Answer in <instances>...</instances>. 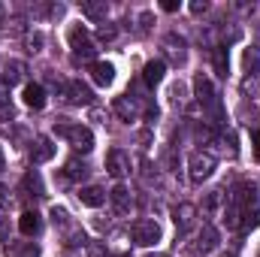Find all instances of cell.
I'll use <instances>...</instances> for the list:
<instances>
[{"label":"cell","instance_id":"obj_1","mask_svg":"<svg viewBox=\"0 0 260 257\" xmlns=\"http://www.w3.org/2000/svg\"><path fill=\"white\" fill-rule=\"evenodd\" d=\"M55 133L67 139L76 151H82V154H88L91 148H94V133L91 127H85V124H70V121H55Z\"/></svg>","mask_w":260,"mask_h":257},{"label":"cell","instance_id":"obj_2","mask_svg":"<svg viewBox=\"0 0 260 257\" xmlns=\"http://www.w3.org/2000/svg\"><path fill=\"white\" fill-rule=\"evenodd\" d=\"M67 43H70V49H73L76 58H94V55H97V46H94L91 34H88L82 24H73V27H70Z\"/></svg>","mask_w":260,"mask_h":257},{"label":"cell","instance_id":"obj_3","mask_svg":"<svg viewBox=\"0 0 260 257\" xmlns=\"http://www.w3.org/2000/svg\"><path fill=\"white\" fill-rule=\"evenodd\" d=\"M130 233H133V242H136V245L148 248V245H154V242L160 239V224H157L154 218H139V221L130 227Z\"/></svg>","mask_w":260,"mask_h":257},{"label":"cell","instance_id":"obj_4","mask_svg":"<svg viewBox=\"0 0 260 257\" xmlns=\"http://www.w3.org/2000/svg\"><path fill=\"white\" fill-rule=\"evenodd\" d=\"M188 167H191V182H206L215 173V157L209 151H194Z\"/></svg>","mask_w":260,"mask_h":257},{"label":"cell","instance_id":"obj_5","mask_svg":"<svg viewBox=\"0 0 260 257\" xmlns=\"http://www.w3.org/2000/svg\"><path fill=\"white\" fill-rule=\"evenodd\" d=\"M55 142L49 139V136H34V142H30V148H27V154H30V164L37 167V164H49L52 157H55Z\"/></svg>","mask_w":260,"mask_h":257},{"label":"cell","instance_id":"obj_6","mask_svg":"<svg viewBox=\"0 0 260 257\" xmlns=\"http://www.w3.org/2000/svg\"><path fill=\"white\" fill-rule=\"evenodd\" d=\"M64 97L73 103V106H91V103H94L91 88H88V85H82L79 79H73V82H67V85H64Z\"/></svg>","mask_w":260,"mask_h":257},{"label":"cell","instance_id":"obj_7","mask_svg":"<svg viewBox=\"0 0 260 257\" xmlns=\"http://www.w3.org/2000/svg\"><path fill=\"white\" fill-rule=\"evenodd\" d=\"M164 49H167V55H170V61L176 67H182L188 61V43L179 37V34H167L164 37Z\"/></svg>","mask_w":260,"mask_h":257},{"label":"cell","instance_id":"obj_8","mask_svg":"<svg viewBox=\"0 0 260 257\" xmlns=\"http://www.w3.org/2000/svg\"><path fill=\"white\" fill-rule=\"evenodd\" d=\"M194 94H197V100H200L203 106H218V94H215L212 79H209L206 73H197L194 76Z\"/></svg>","mask_w":260,"mask_h":257},{"label":"cell","instance_id":"obj_9","mask_svg":"<svg viewBox=\"0 0 260 257\" xmlns=\"http://www.w3.org/2000/svg\"><path fill=\"white\" fill-rule=\"evenodd\" d=\"M106 173L115 176V179H124V176L130 173V157L121 151V148H112V151L106 154Z\"/></svg>","mask_w":260,"mask_h":257},{"label":"cell","instance_id":"obj_10","mask_svg":"<svg viewBox=\"0 0 260 257\" xmlns=\"http://www.w3.org/2000/svg\"><path fill=\"white\" fill-rule=\"evenodd\" d=\"M173 221H176L179 233H188L197 221V206L194 203H179V206L173 209Z\"/></svg>","mask_w":260,"mask_h":257},{"label":"cell","instance_id":"obj_11","mask_svg":"<svg viewBox=\"0 0 260 257\" xmlns=\"http://www.w3.org/2000/svg\"><path fill=\"white\" fill-rule=\"evenodd\" d=\"M91 79H94V85L106 88V85L115 82V67L109 61H91Z\"/></svg>","mask_w":260,"mask_h":257},{"label":"cell","instance_id":"obj_12","mask_svg":"<svg viewBox=\"0 0 260 257\" xmlns=\"http://www.w3.org/2000/svg\"><path fill=\"white\" fill-rule=\"evenodd\" d=\"M76 197L82 200V206L97 209V206H103V203H106V197H109V194L103 191L100 185H85V188H79V194H76Z\"/></svg>","mask_w":260,"mask_h":257},{"label":"cell","instance_id":"obj_13","mask_svg":"<svg viewBox=\"0 0 260 257\" xmlns=\"http://www.w3.org/2000/svg\"><path fill=\"white\" fill-rule=\"evenodd\" d=\"M254 200H257V185H254V182H242V185L233 191V197H230V203H236L239 209H251Z\"/></svg>","mask_w":260,"mask_h":257},{"label":"cell","instance_id":"obj_14","mask_svg":"<svg viewBox=\"0 0 260 257\" xmlns=\"http://www.w3.org/2000/svg\"><path fill=\"white\" fill-rule=\"evenodd\" d=\"M109 200H112V206H115L118 215H127L130 206H133V194H130L127 185H115V188L109 191Z\"/></svg>","mask_w":260,"mask_h":257},{"label":"cell","instance_id":"obj_15","mask_svg":"<svg viewBox=\"0 0 260 257\" xmlns=\"http://www.w3.org/2000/svg\"><path fill=\"white\" fill-rule=\"evenodd\" d=\"M21 97H24V103H27L30 109H43V106H46V88H43L40 82H27L24 91H21Z\"/></svg>","mask_w":260,"mask_h":257},{"label":"cell","instance_id":"obj_16","mask_svg":"<svg viewBox=\"0 0 260 257\" xmlns=\"http://www.w3.org/2000/svg\"><path fill=\"white\" fill-rule=\"evenodd\" d=\"M106 12H109V6H106V0H85L82 3V15L85 18H91V21H97V24H103L106 21Z\"/></svg>","mask_w":260,"mask_h":257},{"label":"cell","instance_id":"obj_17","mask_svg":"<svg viewBox=\"0 0 260 257\" xmlns=\"http://www.w3.org/2000/svg\"><path fill=\"white\" fill-rule=\"evenodd\" d=\"M18 230H21L24 236H40V230H43V218H40L37 212H21V218H18Z\"/></svg>","mask_w":260,"mask_h":257},{"label":"cell","instance_id":"obj_18","mask_svg":"<svg viewBox=\"0 0 260 257\" xmlns=\"http://www.w3.org/2000/svg\"><path fill=\"white\" fill-rule=\"evenodd\" d=\"M164 73H167V64H164V61H148L145 70H142V82H145L148 88H154V85L164 82Z\"/></svg>","mask_w":260,"mask_h":257},{"label":"cell","instance_id":"obj_19","mask_svg":"<svg viewBox=\"0 0 260 257\" xmlns=\"http://www.w3.org/2000/svg\"><path fill=\"white\" fill-rule=\"evenodd\" d=\"M24 73H27L24 61H6V64H3V82H6V85H18V82L24 79Z\"/></svg>","mask_w":260,"mask_h":257},{"label":"cell","instance_id":"obj_20","mask_svg":"<svg viewBox=\"0 0 260 257\" xmlns=\"http://www.w3.org/2000/svg\"><path fill=\"white\" fill-rule=\"evenodd\" d=\"M218 230L212 227V224H203V230H200V239H197V248L200 251H212V248H218Z\"/></svg>","mask_w":260,"mask_h":257},{"label":"cell","instance_id":"obj_21","mask_svg":"<svg viewBox=\"0 0 260 257\" xmlns=\"http://www.w3.org/2000/svg\"><path fill=\"white\" fill-rule=\"evenodd\" d=\"M88 176V167H85V160H79V157H70L64 164V179L70 182H79V179H85Z\"/></svg>","mask_w":260,"mask_h":257},{"label":"cell","instance_id":"obj_22","mask_svg":"<svg viewBox=\"0 0 260 257\" xmlns=\"http://www.w3.org/2000/svg\"><path fill=\"white\" fill-rule=\"evenodd\" d=\"M112 106H115V112H118V115H121L124 121H133V118L139 115V109H136V103L130 100V94H124V97H118V100H115Z\"/></svg>","mask_w":260,"mask_h":257},{"label":"cell","instance_id":"obj_23","mask_svg":"<svg viewBox=\"0 0 260 257\" xmlns=\"http://www.w3.org/2000/svg\"><path fill=\"white\" fill-rule=\"evenodd\" d=\"M212 64H215V73H218V76H227V70H230L227 46H215V49H212Z\"/></svg>","mask_w":260,"mask_h":257},{"label":"cell","instance_id":"obj_24","mask_svg":"<svg viewBox=\"0 0 260 257\" xmlns=\"http://www.w3.org/2000/svg\"><path fill=\"white\" fill-rule=\"evenodd\" d=\"M242 64H245L248 79H257V76H260V52H257V49H245V55H242Z\"/></svg>","mask_w":260,"mask_h":257},{"label":"cell","instance_id":"obj_25","mask_svg":"<svg viewBox=\"0 0 260 257\" xmlns=\"http://www.w3.org/2000/svg\"><path fill=\"white\" fill-rule=\"evenodd\" d=\"M24 188L34 194V197H46V188H43V176H40V170H27V176H24Z\"/></svg>","mask_w":260,"mask_h":257},{"label":"cell","instance_id":"obj_26","mask_svg":"<svg viewBox=\"0 0 260 257\" xmlns=\"http://www.w3.org/2000/svg\"><path fill=\"white\" fill-rule=\"evenodd\" d=\"M242 212H245V209H239L236 203H227V209H224V224H227L230 230H236V227L242 224Z\"/></svg>","mask_w":260,"mask_h":257},{"label":"cell","instance_id":"obj_27","mask_svg":"<svg viewBox=\"0 0 260 257\" xmlns=\"http://www.w3.org/2000/svg\"><path fill=\"white\" fill-rule=\"evenodd\" d=\"M242 233H251L254 227H260V209H245L242 212Z\"/></svg>","mask_w":260,"mask_h":257},{"label":"cell","instance_id":"obj_28","mask_svg":"<svg viewBox=\"0 0 260 257\" xmlns=\"http://www.w3.org/2000/svg\"><path fill=\"white\" fill-rule=\"evenodd\" d=\"M49 218H52L55 227H73V224H70V212H67L64 206H52V209H49Z\"/></svg>","mask_w":260,"mask_h":257},{"label":"cell","instance_id":"obj_29","mask_svg":"<svg viewBox=\"0 0 260 257\" xmlns=\"http://www.w3.org/2000/svg\"><path fill=\"white\" fill-rule=\"evenodd\" d=\"M88 239H85V230L82 227H70L64 233V245H70V248H76V245H85Z\"/></svg>","mask_w":260,"mask_h":257},{"label":"cell","instance_id":"obj_30","mask_svg":"<svg viewBox=\"0 0 260 257\" xmlns=\"http://www.w3.org/2000/svg\"><path fill=\"white\" fill-rule=\"evenodd\" d=\"M43 43H46V40H43V34H40V30H34V34H24V49H27L30 55H37V52L43 49Z\"/></svg>","mask_w":260,"mask_h":257},{"label":"cell","instance_id":"obj_31","mask_svg":"<svg viewBox=\"0 0 260 257\" xmlns=\"http://www.w3.org/2000/svg\"><path fill=\"white\" fill-rule=\"evenodd\" d=\"M118 37V27L115 24H109V21H103L100 27H97V40H103V43H112Z\"/></svg>","mask_w":260,"mask_h":257},{"label":"cell","instance_id":"obj_32","mask_svg":"<svg viewBox=\"0 0 260 257\" xmlns=\"http://www.w3.org/2000/svg\"><path fill=\"white\" fill-rule=\"evenodd\" d=\"M185 94H188V91H185V85H182V82H176V85H173V88H170V97H173V103H176V106H179V103H185V100H188V97H185Z\"/></svg>","mask_w":260,"mask_h":257},{"label":"cell","instance_id":"obj_33","mask_svg":"<svg viewBox=\"0 0 260 257\" xmlns=\"http://www.w3.org/2000/svg\"><path fill=\"white\" fill-rule=\"evenodd\" d=\"M88 257H106V245L103 242H88Z\"/></svg>","mask_w":260,"mask_h":257},{"label":"cell","instance_id":"obj_34","mask_svg":"<svg viewBox=\"0 0 260 257\" xmlns=\"http://www.w3.org/2000/svg\"><path fill=\"white\" fill-rule=\"evenodd\" d=\"M148 27H151V12H142V15H139V30L145 34Z\"/></svg>","mask_w":260,"mask_h":257},{"label":"cell","instance_id":"obj_35","mask_svg":"<svg viewBox=\"0 0 260 257\" xmlns=\"http://www.w3.org/2000/svg\"><path fill=\"white\" fill-rule=\"evenodd\" d=\"M3 242H9V221H6V218L0 221V245H3Z\"/></svg>","mask_w":260,"mask_h":257},{"label":"cell","instance_id":"obj_36","mask_svg":"<svg viewBox=\"0 0 260 257\" xmlns=\"http://www.w3.org/2000/svg\"><path fill=\"white\" fill-rule=\"evenodd\" d=\"M251 145H254V157L260 160V130H251Z\"/></svg>","mask_w":260,"mask_h":257},{"label":"cell","instance_id":"obj_37","mask_svg":"<svg viewBox=\"0 0 260 257\" xmlns=\"http://www.w3.org/2000/svg\"><path fill=\"white\" fill-rule=\"evenodd\" d=\"M18 257H40V248H37V245H24Z\"/></svg>","mask_w":260,"mask_h":257},{"label":"cell","instance_id":"obj_38","mask_svg":"<svg viewBox=\"0 0 260 257\" xmlns=\"http://www.w3.org/2000/svg\"><path fill=\"white\" fill-rule=\"evenodd\" d=\"M160 9H164V12H176V9H179V3H176V0H164V3H160Z\"/></svg>","mask_w":260,"mask_h":257},{"label":"cell","instance_id":"obj_39","mask_svg":"<svg viewBox=\"0 0 260 257\" xmlns=\"http://www.w3.org/2000/svg\"><path fill=\"white\" fill-rule=\"evenodd\" d=\"M206 9H209V3H206V0H203V3H191V12H197V15H200V12H206Z\"/></svg>","mask_w":260,"mask_h":257},{"label":"cell","instance_id":"obj_40","mask_svg":"<svg viewBox=\"0 0 260 257\" xmlns=\"http://www.w3.org/2000/svg\"><path fill=\"white\" fill-rule=\"evenodd\" d=\"M9 206V197H6V188L0 185V209H6Z\"/></svg>","mask_w":260,"mask_h":257},{"label":"cell","instance_id":"obj_41","mask_svg":"<svg viewBox=\"0 0 260 257\" xmlns=\"http://www.w3.org/2000/svg\"><path fill=\"white\" fill-rule=\"evenodd\" d=\"M0 170H3V148H0Z\"/></svg>","mask_w":260,"mask_h":257},{"label":"cell","instance_id":"obj_42","mask_svg":"<svg viewBox=\"0 0 260 257\" xmlns=\"http://www.w3.org/2000/svg\"><path fill=\"white\" fill-rule=\"evenodd\" d=\"M145 257H170V254H145Z\"/></svg>","mask_w":260,"mask_h":257},{"label":"cell","instance_id":"obj_43","mask_svg":"<svg viewBox=\"0 0 260 257\" xmlns=\"http://www.w3.org/2000/svg\"><path fill=\"white\" fill-rule=\"evenodd\" d=\"M0 24H3V6H0Z\"/></svg>","mask_w":260,"mask_h":257},{"label":"cell","instance_id":"obj_44","mask_svg":"<svg viewBox=\"0 0 260 257\" xmlns=\"http://www.w3.org/2000/svg\"><path fill=\"white\" fill-rule=\"evenodd\" d=\"M118 257H130V254H118Z\"/></svg>","mask_w":260,"mask_h":257},{"label":"cell","instance_id":"obj_45","mask_svg":"<svg viewBox=\"0 0 260 257\" xmlns=\"http://www.w3.org/2000/svg\"><path fill=\"white\" fill-rule=\"evenodd\" d=\"M257 257H260V248H257Z\"/></svg>","mask_w":260,"mask_h":257}]
</instances>
